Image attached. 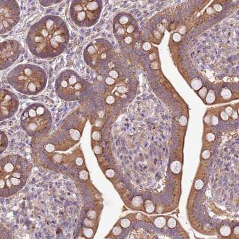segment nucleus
<instances>
[{
  "instance_id": "obj_1",
  "label": "nucleus",
  "mask_w": 239,
  "mask_h": 239,
  "mask_svg": "<svg viewBox=\"0 0 239 239\" xmlns=\"http://www.w3.org/2000/svg\"><path fill=\"white\" fill-rule=\"evenodd\" d=\"M69 41V32L65 22L59 16L47 15L33 24L26 36L31 53L38 58L57 57L64 51Z\"/></svg>"
},
{
  "instance_id": "obj_2",
  "label": "nucleus",
  "mask_w": 239,
  "mask_h": 239,
  "mask_svg": "<svg viewBox=\"0 0 239 239\" xmlns=\"http://www.w3.org/2000/svg\"><path fill=\"white\" fill-rule=\"evenodd\" d=\"M32 170V165L21 155L12 154L1 159V196L8 197L23 188Z\"/></svg>"
},
{
  "instance_id": "obj_3",
  "label": "nucleus",
  "mask_w": 239,
  "mask_h": 239,
  "mask_svg": "<svg viewBox=\"0 0 239 239\" xmlns=\"http://www.w3.org/2000/svg\"><path fill=\"white\" fill-rule=\"evenodd\" d=\"M7 81L17 92L36 95L44 90L47 76L45 71L36 65L24 63L16 66L7 75Z\"/></svg>"
},
{
  "instance_id": "obj_4",
  "label": "nucleus",
  "mask_w": 239,
  "mask_h": 239,
  "mask_svg": "<svg viewBox=\"0 0 239 239\" xmlns=\"http://www.w3.org/2000/svg\"><path fill=\"white\" fill-rule=\"evenodd\" d=\"M20 125L30 136H39L49 131L52 125L49 110L43 104L35 103L27 106L20 117Z\"/></svg>"
},
{
  "instance_id": "obj_5",
  "label": "nucleus",
  "mask_w": 239,
  "mask_h": 239,
  "mask_svg": "<svg viewBox=\"0 0 239 239\" xmlns=\"http://www.w3.org/2000/svg\"><path fill=\"white\" fill-rule=\"evenodd\" d=\"M89 87L88 81L69 69L59 74L54 85L57 95L65 101H74L84 96Z\"/></svg>"
},
{
  "instance_id": "obj_6",
  "label": "nucleus",
  "mask_w": 239,
  "mask_h": 239,
  "mask_svg": "<svg viewBox=\"0 0 239 239\" xmlns=\"http://www.w3.org/2000/svg\"><path fill=\"white\" fill-rule=\"evenodd\" d=\"M102 7V4L99 1H72L69 8L71 19L80 27H91L99 20Z\"/></svg>"
},
{
  "instance_id": "obj_7",
  "label": "nucleus",
  "mask_w": 239,
  "mask_h": 239,
  "mask_svg": "<svg viewBox=\"0 0 239 239\" xmlns=\"http://www.w3.org/2000/svg\"><path fill=\"white\" fill-rule=\"evenodd\" d=\"M109 45L102 39H94L88 43L83 52L84 62L90 68L98 69L109 57Z\"/></svg>"
},
{
  "instance_id": "obj_8",
  "label": "nucleus",
  "mask_w": 239,
  "mask_h": 239,
  "mask_svg": "<svg viewBox=\"0 0 239 239\" xmlns=\"http://www.w3.org/2000/svg\"><path fill=\"white\" fill-rule=\"evenodd\" d=\"M20 17V9L17 2L13 0L0 1V32L4 34L11 31Z\"/></svg>"
},
{
  "instance_id": "obj_9",
  "label": "nucleus",
  "mask_w": 239,
  "mask_h": 239,
  "mask_svg": "<svg viewBox=\"0 0 239 239\" xmlns=\"http://www.w3.org/2000/svg\"><path fill=\"white\" fill-rule=\"evenodd\" d=\"M22 51V45L14 39H6L1 43L0 69H7L19 59Z\"/></svg>"
},
{
  "instance_id": "obj_10",
  "label": "nucleus",
  "mask_w": 239,
  "mask_h": 239,
  "mask_svg": "<svg viewBox=\"0 0 239 239\" xmlns=\"http://www.w3.org/2000/svg\"><path fill=\"white\" fill-rule=\"evenodd\" d=\"M17 96L5 88L1 89V120L7 119L15 114L19 108Z\"/></svg>"
},
{
  "instance_id": "obj_11",
  "label": "nucleus",
  "mask_w": 239,
  "mask_h": 239,
  "mask_svg": "<svg viewBox=\"0 0 239 239\" xmlns=\"http://www.w3.org/2000/svg\"><path fill=\"white\" fill-rule=\"evenodd\" d=\"M181 163L180 162L175 161L172 163L170 166V168L173 173H178L180 172V170H181Z\"/></svg>"
},
{
  "instance_id": "obj_12",
  "label": "nucleus",
  "mask_w": 239,
  "mask_h": 239,
  "mask_svg": "<svg viewBox=\"0 0 239 239\" xmlns=\"http://www.w3.org/2000/svg\"><path fill=\"white\" fill-rule=\"evenodd\" d=\"M166 224V219L163 217H159L155 221V225L158 228H162Z\"/></svg>"
},
{
  "instance_id": "obj_13",
  "label": "nucleus",
  "mask_w": 239,
  "mask_h": 239,
  "mask_svg": "<svg viewBox=\"0 0 239 239\" xmlns=\"http://www.w3.org/2000/svg\"><path fill=\"white\" fill-rule=\"evenodd\" d=\"M220 232H221V234H222V235H224V236H228L230 234V228H229L228 226L227 225H224L223 227H222V228L220 229Z\"/></svg>"
},
{
  "instance_id": "obj_14",
  "label": "nucleus",
  "mask_w": 239,
  "mask_h": 239,
  "mask_svg": "<svg viewBox=\"0 0 239 239\" xmlns=\"http://www.w3.org/2000/svg\"><path fill=\"white\" fill-rule=\"evenodd\" d=\"M202 84L200 80H197V79H195V80H192L191 82V86L192 88H194L195 90H198L201 87Z\"/></svg>"
},
{
  "instance_id": "obj_15",
  "label": "nucleus",
  "mask_w": 239,
  "mask_h": 239,
  "mask_svg": "<svg viewBox=\"0 0 239 239\" xmlns=\"http://www.w3.org/2000/svg\"><path fill=\"white\" fill-rule=\"evenodd\" d=\"M215 93L213 91H210L207 94V96L206 98V102L209 103H212L215 100Z\"/></svg>"
},
{
  "instance_id": "obj_16",
  "label": "nucleus",
  "mask_w": 239,
  "mask_h": 239,
  "mask_svg": "<svg viewBox=\"0 0 239 239\" xmlns=\"http://www.w3.org/2000/svg\"><path fill=\"white\" fill-rule=\"evenodd\" d=\"M221 96L223 97L224 99H228L229 98H231V93L230 91L228 89H225L224 90H223L221 93Z\"/></svg>"
},
{
  "instance_id": "obj_17",
  "label": "nucleus",
  "mask_w": 239,
  "mask_h": 239,
  "mask_svg": "<svg viewBox=\"0 0 239 239\" xmlns=\"http://www.w3.org/2000/svg\"><path fill=\"white\" fill-rule=\"evenodd\" d=\"M146 209L148 212H152L154 210V206L152 204L151 202L148 201V202L147 201L146 203Z\"/></svg>"
},
{
  "instance_id": "obj_18",
  "label": "nucleus",
  "mask_w": 239,
  "mask_h": 239,
  "mask_svg": "<svg viewBox=\"0 0 239 239\" xmlns=\"http://www.w3.org/2000/svg\"><path fill=\"white\" fill-rule=\"evenodd\" d=\"M204 183L201 179H198L195 183V187L197 190H200L203 187Z\"/></svg>"
},
{
  "instance_id": "obj_19",
  "label": "nucleus",
  "mask_w": 239,
  "mask_h": 239,
  "mask_svg": "<svg viewBox=\"0 0 239 239\" xmlns=\"http://www.w3.org/2000/svg\"><path fill=\"white\" fill-rule=\"evenodd\" d=\"M176 221L173 218H170L168 221V226L170 228H173L176 225Z\"/></svg>"
},
{
  "instance_id": "obj_20",
  "label": "nucleus",
  "mask_w": 239,
  "mask_h": 239,
  "mask_svg": "<svg viewBox=\"0 0 239 239\" xmlns=\"http://www.w3.org/2000/svg\"><path fill=\"white\" fill-rule=\"evenodd\" d=\"M207 93V88H205V87H203L199 91V94L201 98H204L205 97L206 94Z\"/></svg>"
},
{
  "instance_id": "obj_21",
  "label": "nucleus",
  "mask_w": 239,
  "mask_h": 239,
  "mask_svg": "<svg viewBox=\"0 0 239 239\" xmlns=\"http://www.w3.org/2000/svg\"><path fill=\"white\" fill-rule=\"evenodd\" d=\"M186 122H187V119H186V117L182 116V117H180V120H179V123L181 125H185L186 124Z\"/></svg>"
},
{
  "instance_id": "obj_22",
  "label": "nucleus",
  "mask_w": 239,
  "mask_h": 239,
  "mask_svg": "<svg viewBox=\"0 0 239 239\" xmlns=\"http://www.w3.org/2000/svg\"><path fill=\"white\" fill-rule=\"evenodd\" d=\"M173 39L174 41L178 42L180 40V35L178 33H175L173 35Z\"/></svg>"
},
{
  "instance_id": "obj_23",
  "label": "nucleus",
  "mask_w": 239,
  "mask_h": 239,
  "mask_svg": "<svg viewBox=\"0 0 239 239\" xmlns=\"http://www.w3.org/2000/svg\"><path fill=\"white\" fill-rule=\"evenodd\" d=\"M233 108H232L231 107H230V106H228V107H227V108L225 109V112L228 115H231L232 114V113H233Z\"/></svg>"
},
{
  "instance_id": "obj_24",
  "label": "nucleus",
  "mask_w": 239,
  "mask_h": 239,
  "mask_svg": "<svg viewBox=\"0 0 239 239\" xmlns=\"http://www.w3.org/2000/svg\"><path fill=\"white\" fill-rule=\"evenodd\" d=\"M210 153L209 151L206 150L203 152V157L205 159L208 158L210 157Z\"/></svg>"
},
{
  "instance_id": "obj_25",
  "label": "nucleus",
  "mask_w": 239,
  "mask_h": 239,
  "mask_svg": "<svg viewBox=\"0 0 239 239\" xmlns=\"http://www.w3.org/2000/svg\"><path fill=\"white\" fill-rule=\"evenodd\" d=\"M206 138L209 141H212L215 139V136L212 133H208L206 136Z\"/></svg>"
},
{
  "instance_id": "obj_26",
  "label": "nucleus",
  "mask_w": 239,
  "mask_h": 239,
  "mask_svg": "<svg viewBox=\"0 0 239 239\" xmlns=\"http://www.w3.org/2000/svg\"><path fill=\"white\" fill-rule=\"evenodd\" d=\"M142 47H143V49H144V50H148L151 49V44H149V43H145L143 44V46Z\"/></svg>"
},
{
  "instance_id": "obj_27",
  "label": "nucleus",
  "mask_w": 239,
  "mask_h": 239,
  "mask_svg": "<svg viewBox=\"0 0 239 239\" xmlns=\"http://www.w3.org/2000/svg\"><path fill=\"white\" fill-rule=\"evenodd\" d=\"M221 117L223 120H227L228 119V115L226 114V112H224V111H223V112L221 113Z\"/></svg>"
},
{
  "instance_id": "obj_28",
  "label": "nucleus",
  "mask_w": 239,
  "mask_h": 239,
  "mask_svg": "<svg viewBox=\"0 0 239 239\" xmlns=\"http://www.w3.org/2000/svg\"><path fill=\"white\" fill-rule=\"evenodd\" d=\"M214 8L217 11H220L222 10V6L220 5L219 4H216L214 5Z\"/></svg>"
},
{
  "instance_id": "obj_29",
  "label": "nucleus",
  "mask_w": 239,
  "mask_h": 239,
  "mask_svg": "<svg viewBox=\"0 0 239 239\" xmlns=\"http://www.w3.org/2000/svg\"><path fill=\"white\" fill-rule=\"evenodd\" d=\"M212 123L213 124H214V125H216V124H217V123H218V119H217V118L216 117V116L215 115L213 116Z\"/></svg>"
},
{
  "instance_id": "obj_30",
  "label": "nucleus",
  "mask_w": 239,
  "mask_h": 239,
  "mask_svg": "<svg viewBox=\"0 0 239 239\" xmlns=\"http://www.w3.org/2000/svg\"><path fill=\"white\" fill-rule=\"evenodd\" d=\"M210 121H211V117L210 115H207L204 118V121L206 122V123L207 124H209L210 123Z\"/></svg>"
},
{
  "instance_id": "obj_31",
  "label": "nucleus",
  "mask_w": 239,
  "mask_h": 239,
  "mask_svg": "<svg viewBox=\"0 0 239 239\" xmlns=\"http://www.w3.org/2000/svg\"><path fill=\"white\" fill-rule=\"evenodd\" d=\"M179 32H180V33H182V34H184V33H185V26H182V27H181V29L179 30Z\"/></svg>"
},
{
  "instance_id": "obj_32",
  "label": "nucleus",
  "mask_w": 239,
  "mask_h": 239,
  "mask_svg": "<svg viewBox=\"0 0 239 239\" xmlns=\"http://www.w3.org/2000/svg\"><path fill=\"white\" fill-rule=\"evenodd\" d=\"M207 13L208 14H211L212 13H213V10L212 8H207Z\"/></svg>"
},
{
  "instance_id": "obj_33",
  "label": "nucleus",
  "mask_w": 239,
  "mask_h": 239,
  "mask_svg": "<svg viewBox=\"0 0 239 239\" xmlns=\"http://www.w3.org/2000/svg\"><path fill=\"white\" fill-rule=\"evenodd\" d=\"M234 233H235V234H239V227H236V228L234 229Z\"/></svg>"
},
{
  "instance_id": "obj_34",
  "label": "nucleus",
  "mask_w": 239,
  "mask_h": 239,
  "mask_svg": "<svg viewBox=\"0 0 239 239\" xmlns=\"http://www.w3.org/2000/svg\"><path fill=\"white\" fill-rule=\"evenodd\" d=\"M237 114L236 113V112H235V113L234 114V115H233V119H237Z\"/></svg>"
}]
</instances>
